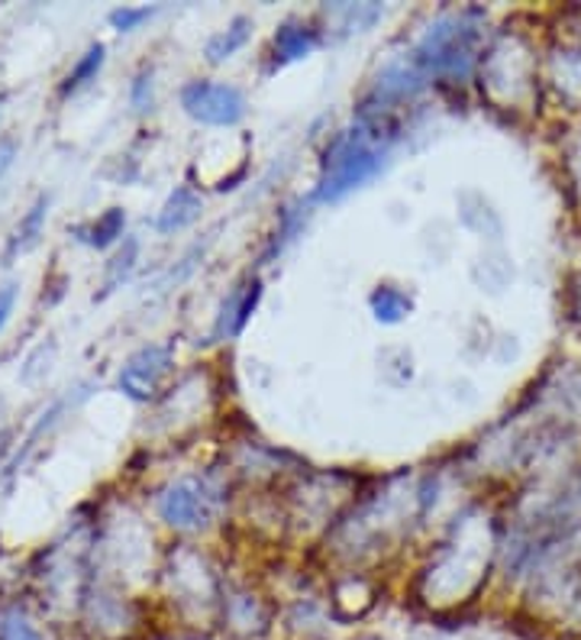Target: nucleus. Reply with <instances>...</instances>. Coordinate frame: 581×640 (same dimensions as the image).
I'll return each mask as SVG.
<instances>
[{"mask_svg": "<svg viewBox=\"0 0 581 640\" xmlns=\"http://www.w3.org/2000/svg\"><path fill=\"white\" fill-rule=\"evenodd\" d=\"M391 140L382 133V117H362L359 127L339 133L337 140L327 147L324 155V172L317 182V200L330 204L339 200L349 192H355L359 185H365L369 178H375L382 172L387 159Z\"/></svg>", "mask_w": 581, "mask_h": 640, "instance_id": "1", "label": "nucleus"}, {"mask_svg": "<svg viewBox=\"0 0 581 640\" xmlns=\"http://www.w3.org/2000/svg\"><path fill=\"white\" fill-rule=\"evenodd\" d=\"M482 43V23L475 10H462L452 17L436 20L434 26L420 36L414 50V65L424 75H449L465 78L475 65V50Z\"/></svg>", "mask_w": 581, "mask_h": 640, "instance_id": "2", "label": "nucleus"}, {"mask_svg": "<svg viewBox=\"0 0 581 640\" xmlns=\"http://www.w3.org/2000/svg\"><path fill=\"white\" fill-rule=\"evenodd\" d=\"M185 113L204 127H237L245 117V95L227 82H188L182 88Z\"/></svg>", "mask_w": 581, "mask_h": 640, "instance_id": "3", "label": "nucleus"}, {"mask_svg": "<svg viewBox=\"0 0 581 640\" xmlns=\"http://www.w3.org/2000/svg\"><path fill=\"white\" fill-rule=\"evenodd\" d=\"M213 511H217V495L210 492L207 482H200V479H178L158 495L162 521L172 528H182V531L210 524Z\"/></svg>", "mask_w": 581, "mask_h": 640, "instance_id": "4", "label": "nucleus"}, {"mask_svg": "<svg viewBox=\"0 0 581 640\" xmlns=\"http://www.w3.org/2000/svg\"><path fill=\"white\" fill-rule=\"evenodd\" d=\"M172 362H175V346L172 344L143 346L123 362L117 386L133 401H152L155 392L162 389L165 376L172 372Z\"/></svg>", "mask_w": 581, "mask_h": 640, "instance_id": "5", "label": "nucleus"}, {"mask_svg": "<svg viewBox=\"0 0 581 640\" xmlns=\"http://www.w3.org/2000/svg\"><path fill=\"white\" fill-rule=\"evenodd\" d=\"M223 625L237 634V638H262L272 625L268 608L249 595V592H237L230 598H223Z\"/></svg>", "mask_w": 581, "mask_h": 640, "instance_id": "6", "label": "nucleus"}, {"mask_svg": "<svg viewBox=\"0 0 581 640\" xmlns=\"http://www.w3.org/2000/svg\"><path fill=\"white\" fill-rule=\"evenodd\" d=\"M424 72L414 65V62H391L385 72L375 78V88H372V98L375 104H394V100L414 98L420 88H424Z\"/></svg>", "mask_w": 581, "mask_h": 640, "instance_id": "7", "label": "nucleus"}, {"mask_svg": "<svg viewBox=\"0 0 581 640\" xmlns=\"http://www.w3.org/2000/svg\"><path fill=\"white\" fill-rule=\"evenodd\" d=\"M259 301H262V282L259 279L233 289L230 297L223 301V307H220L217 337H240L245 324H249V317H252V311L259 307Z\"/></svg>", "mask_w": 581, "mask_h": 640, "instance_id": "8", "label": "nucleus"}, {"mask_svg": "<svg viewBox=\"0 0 581 640\" xmlns=\"http://www.w3.org/2000/svg\"><path fill=\"white\" fill-rule=\"evenodd\" d=\"M200 214H204V200H200V195L194 192L191 185H178V188L168 195L165 207L158 210L155 230H158V234H178V230H188L191 224L200 220Z\"/></svg>", "mask_w": 581, "mask_h": 640, "instance_id": "9", "label": "nucleus"}, {"mask_svg": "<svg viewBox=\"0 0 581 640\" xmlns=\"http://www.w3.org/2000/svg\"><path fill=\"white\" fill-rule=\"evenodd\" d=\"M272 46H275V62L278 65H290V62H300V58H307L310 52L317 50L320 36H317V30H310L300 20H285L278 26V33H275Z\"/></svg>", "mask_w": 581, "mask_h": 640, "instance_id": "10", "label": "nucleus"}, {"mask_svg": "<svg viewBox=\"0 0 581 640\" xmlns=\"http://www.w3.org/2000/svg\"><path fill=\"white\" fill-rule=\"evenodd\" d=\"M252 30H255V26H252L249 17H233L223 30H217V33L207 40V46H204L207 62H210V65H220V62L233 58V55L252 40Z\"/></svg>", "mask_w": 581, "mask_h": 640, "instance_id": "11", "label": "nucleus"}, {"mask_svg": "<svg viewBox=\"0 0 581 640\" xmlns=\"http://www.w3.org/2000/svg\"><path fill=\"white\" fill-rule=\"evenodd\" d=\"M123 230H127V214H123L120 207H110V210H103V214L97 217L95 224L75 227V237H78L81 243H88V247L107 249L110 243H117V240L123 237Z\"/></svg>", "mask_w": 581, "mask_h": 640, "instance_id": "12", "label": "nucleus"}, {"mask_svg": "<svg viewBox=\"0 0 581 640\" xmlns=\"http://www.w3.org/2000/svg\"><path fill=\"white\" fill-rule=\"evenodd\" d=\"M369 304H372V314L379 324H401L414 311V297L394 289V285H379L369 297Z\"/></svg>", "mask_w": 581, "mask_h": 640, "instance_id": "13", "label": "nucleus"}, {"mask_svg": "<svg viewBox=\"0 0 581 640\" xmlns=\"http://www.w3.org/2000/svg\"><path fill=\"white\" fill-rule=\"evenodd\" d=\"M46 217H48V195H40L36 197V204L26 210V217L17 224L13 237H10V256H17V252H26V249H33L36 243H40Z\"/></svg>", "mask_w": 581, "mask_h": 640, "instance_id": "14", "label": "nucleus"}, {"mask_svg": "<svg viewBox=\"0 0 581 640\" xmlns=\"http://www.w3.org/2000/svg\"><path fill=\"white\" fill-rule=\"evenodd\" d=\"M103 58H107V46H103V43H91L88 52L75 62V68L65 75V82H62V95H75V91H81L88 82H95L97 72L103 68Z\"/></svg>", "mask_w": 581, "mask_h": 640, "instance_id": "15", "label": "nucleus"}, {"mask_svg": "<svg viewBox=\"0 0 581 640\" xmlns=\"http://www.w3.org/2000/svg\"><path fill=\"white\" fill-rule=\"evenodd\" d=\"M136 259H140V240L127 237V240H123V249H120V252L110 259V265H107V275H103V292H100V295L117 292V289L130 279V272L136 269Z\"/></svg>", "mask_w": 581, "mask_h": 640, "instance_id": "16", "label": "nucleus"}, {"mask_svg": "<svg viewBox=\"0 0 581 640\" xmlns=\"http://www.w3.org/2000/svg\"><path fill=\"white\" fill-rule=\"evenodd\" d=\"M330 13H337L342 30H352V26L365 30V26H372L385 10H382L379 3H339V7H333Z\"/></svg>", "mask_w": 581, "mask_h": 640, "instance_id": "17", "label": "nucleus"}, {"mask_svg": "<svg viewBox=\"0 0 581 640\" xmlns=\"http://www.w3.org/2000/svg\"><path fill=\"white\" fill-rule=\"evenodd\" d=\"M152 13H155V7H117V10H110V26L117 33H133Z\"/></svg>", "mask_w": 581, "mask_h": 640, "instance_id": "18", "label": "nucleus"}, {"mask_svg": "<svg viewBox=\"0 0 581 640\" xmlns=\"http://www.w3.org/2000/svg\"><path fill=\"white\" fill-rule=\"evenodd\" d=\"M155 82H152V68H143L136 78H133V88H130V100H133V110H152V104H155Z\"/></svg>", "mask_w": 581, "mask_h": 640, "instance_id": "19", "label": "nucleus"}, {"mask_svg": "<svg viewBox=\"0 0 581 640\" xmlns=\"http://www.w3.org/2000/svg\"><path fill=\"white\" fill-rule=\"evenodd\" d=\"M0 640H46L23 615H7L0 625Z\"/></svg>", "mask_w": 581, "mask_h": 640, "instance_id": "20", "label": "nucleus"}, {"mask_svg": "<svg viewBox=\"0 0 581 640\" xmlns=\"http://www.w3.org/2000/svg\"><path fill=\"white\" fill-rule=\"evenodd\" d=\"M13 304H17V282H7V285H0V330L13 314Z\"/></svg>", "mask_w": 581, "mask_h": 640, "instance_id": "21", "label": "nucleus"}, {"mask_svg": "<svg viewBox=\"0 0 581 640\" xmlns=\"http://www.w3.org/2000/svg\"><path fill=\"white\" fill-rule=\"evenodd\" d=\"M17 152H20V147H17V140H13V137H0V178L13 169Z\"/></svg>", "mask_w": 581, "mask_h": 640, "instance_id": "22", "label": "nucleus"}]
</instances>
